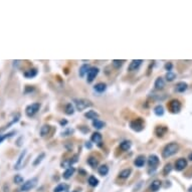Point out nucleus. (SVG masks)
<instances>
[{
	"label": "nucleus",
	"instance_id": "nucleus-29",
	"mask_svg": "<svg viewBox=\"0 0 192 192\" xmlns=\"http://www.w3.org/2000/svg\"><path fill=\"white\" fill-rule=\"evenodd\" d=\"M154 113H155V115L156 116H163L164 114V108H163V106H161V105H158V106H156L155 108H154Z\"/></svg>",
	"mask_w": 192,
	"mask_h": 192
},
{
	"label": "nucleus",
	"instance_id": "nucleus-17",
	"mask_svg": "<svg viewBox=\"0 0 192 192\" xmlns=\"http://www.w3.org/2000/svg\"><path fill=\"white\" fill-rule=\"evenodd\" d=\"M85 117L88 118V119H91V120H98L99 118V114L96 111H92V110H91V111H89L88 113H85Z\"/></svg>",
	"mask_w": 192,
	"mask_h": 192
},
{
	"label": "nucleus",
	"instance_id": "nucleus-40",
	"mask_svg": "<svg viewBox=\"0 0 192 192\" xmlns=\"http://www.w3.org/2000/svg\"><path fill=\"white\" fill-rule=\"evenodd\" d=\"M85 147H87V148H91L92 145L90 144V142H87V144H85Z\"/></svg>",
	"mask_w": 192,
	"mask_h": 192
},
{
	"label": "nucleus",
	"instance_id": "nucleus-5",
	"mask_svg": "<svg viewBox=\"0 0 192 192\" xmlns=\"http://www.w3.org/2000/svg\"><path fill=\"white\" fill-rule=\"evenodd\" d=\"M130 127H131V129L134 130V131L140 132L144 129V121L140 118L136 119V120H134V121H132L131 123H130Z\"/></svg>",
	"mask_w": 192,
	"mask_h": 192
},
{
	"label": "nucleus",
	"instance_id": "nucleus-41",
	"mask_svg": "<svg viewBox=\"0 0 192 192\" xmlns=\"http://www.w3.org/2000/svg\"><path fill=\"white\" fill-rule=\"evenodd\" d=\"M60 124H61V125H64V124H67V121H61V122H60Z\"/></svg>",
	"mask_w": 192,
	"mask_h": 192
},
{
	"label": "nucleus",
	"instance_id": "nucleus-38",
	"mask_svg": "<svg viewBox=\"0 0 192 192\" xmlns=\"http://www.w3.org/2000/svg\"><path fill=\"white\" fill-rule=\"evenodd\" d=\"M171 169H172V166H171V164H167V165L165 166V168H164V174H165V175H167V174L171 171Z\"/></svg>",
	"mask_w": 192,
	"mask_h": 192
},
{
	"label": "nucleus",
	"instance_id": "nucleus-37",
	"mask_svg": "<svg viewBox=\"0 0 192 192\" xmlns=\"http://www.w3.org/2000/svg\"><path fill=\"white\" fill-rule=\"evenodd\" d=\"M14 182L15 184H23V177L20 175H15L14 177Z\"/></svg>",
	"mask_w": 192,
	"mask_h": 192
},
{
	"label": "nucleus",
	"instance_id": "nucleus-7",
	"mask_svg": "<svg viewBox=\"0 0 192 192\" xmlns=\"http://www.w3.org/2000/svg\"><path fill=\"white\" fill-rule=\"evenodd\" d=\"M98 74H99L98 67H91L88 71V78H87L88 83H92L96 78V77L98 75Z\"/></svg>",
	"mask_w": 192,
	"mask_h": 192
},
{
	"label": "nucleus",
	"instance_id": "nucleus-36",
	"mask_svg": "<svg viewBox=\"0 0 192 192\" xmlns=\"http://www.w3.org/2000/svg\"><path fill=\"white\" fill-rule=\"evenodd\" d=\"M123 63H124V60H115L112 61V64H113V67H114L119 68L120 67H122Z\"/></svg>",
	"mask_w": 192,
	"mask_h": 192
},
{
	"label": "nucleus",
	"instance_id": "nucleus-34",
	"mask_svg": "<svg viewBox=\"0 0 192 192\" xmlns=\"http://www.w3.org/2000/svg\"><path fill=\"white\" fill-rule=\"evenodd\" d=\"M165 78H166V81L172 82V81H174V78H176V74L174 73H172V71H168V73L166 74V75H165Z\"/></svg>",
	"mask_w": 192,
	"mask_h": 192
},
{
	"label": "nucleus",
	"instance_id": "nucleus-23",
	"mask_svg": "<svg viewBox=\"0 0 192 192\" xmlns=\"http://www.w3.org/2000/svg\"><path fill=\"white\" fill-rule=\"evenodd\" d=\"M88 164H89V165H90L91 167L96 168V167H97V166L99 165V161H98L97 158H96V157L91 156L90 158L88 159Z\"/></svg>",
	"mask_w": 192,
	"mask_h": 192
},
{
	"label": "nucleus",
	"instance_id": "nucleus-39",
	"mask_svg": "<svg viewBox=\"0 0 192 192\" xmlns=\"http://www.w3.org/2000/svg\"><path fill=\"white\" fill-rule=\"evenodd\" d=\"M172 63H166L165 64V68H166V70L167 71H171V70H172Z\"/></svg>",
	"mask_w": 192,
	"mask_h": 192
},
{
	"label": "nucleus",
	"instance_id": "nucleus-35",
	"mask_svg": "<svg viewBox=\"0 0 192 192\" xmlns=\"http://www.w3.org/2000/svg\"><path fill=\"white\" fill-rule=\"evenodd\" d=\"M44 157H45V154H44V153H42L39 156H37V158H36V159H35V161H34V162H33V166L38 165V164H39V163L42 162V161L43 160Z\"/></svg>",
	"mask_w": 192,
	"mask_h": 192
},
{
	"label": "nucleus",
	"instance_id": "nucleus-11",
	"mask_svg": "<svg viewBox=\"0 0 192 192\" xmlns=\"http://www.w3.org/2000/svg\"><path fill=\"white\" fill-rule=\"evenodd\" d=\"M25 155H26V150H23L22 152L20 153V155H19V157H18V160H17V162L15 163L14 168H15L16 170H18V169H20V168H21L22 161H23V159H24Z\"/></svg>",
	"mask_w": 192,
	"mask_h": 192
},
{
	"label": "nucleus",
	"instance_id": "nucleus-24",
	"mask_svg": "<svg viewBox=\"0 0 192 192\" xmlns=\"http://www.w3.org/2000/svg\"><path fill=\"white\" fill-rule=\"evenodd\" d=\"M131 172H132L131 169H124L120 172L119 176H120V178H122V179H127V178L131 175Z\"/></svg>",
	"mask_w": 192,
	"mask_h": 192
},
{
	"label": "nucleus",
	"instance_id": "nucleus-9",
	"mask_svg": "<svg viewBox=\"0 0 192 192\" xmlns=\"http://www.w3.org/2000/svg\"><path fill=\"white\" fill-rule=\"evenodd\" d=\"M142 63H143L142 60H132V63H130V66H129V71H137L140 67H141Z\"/></svg>",
	"mask_w": 192,
	"mask_h": 192
},
{
	"label": "nucleus",
	"instance_id": "nucleus-25",
	"mask_svg": "<svg viewBox=\"0 0 192 192\" xmlns=\"http://www.w3.org/2000/svg\"><path fill=\"white\" fill-rule=\"evenodd\" d=\"M92 126H94V128L100 130L104 128L106 124L103 121H100V120H95V121H92Z\"/></svg>",
	"mask_w": 192,
	"mask_h": 192
},
{
	"label": "nucleus",
	"instance_id": "nucleus-10",
	"mask_svg": "<svg viewBox=\"0 0 192 192\" xmlns=\"http://www.w3.org/2000/svg\"><path fill=\"white\" fill-rule=\"evenodd\" d=\"M159 164V158L158 156L154 155V154H152V155L149 156L148 158V165L150 167H156L157 165Z\"/></svg>",
	"mask_w": 192,
	"mask_h": 192
},
{
	"label": "nucleus",
	"instance_id": "nucleus-2",
	"mask_svg": "<svg viewBox=\"0 0 192 192\" xmlns=\"http://www.w3.org/2000/svg\"><path fill=\"white\" fill-rule=\"evenodd\" d=\"M74 102L78 111H84L85 109L92 106V103L90 101L85 100V99H74Z\"/></svg>",
	"mask_w": 192,
	"mask_h": 192
},
{
	"label": "nucleus",
	"instance_id": "nucleus-18",
	"mask_svg": "<svg viewBox=\"0 0 192 192\" xmlns=\"http://www.w3.org/2000/svg\"><path fill=\"white\" fill-rule=\"evenodd\" d=\"M23 74H24V77L27 78H34V77H35V75L37 74V70H36V68H31V70L26 71Z\"/></svg>",
	"mask_w": 192,
	"mask_h": 192
},
{
	"label": "nucleus",
	"instance_id": "nucleus-15",
	"mask_svg": "<svg viewBox=\"0 0 192 192\" xmlns=\"http://www.w3.org/2000/svg\"><path fill=\"white\" fill-rule=\"evenodd\" d=\"M74 171H75V169H74V167H70V168H67V169L63 172V177L64 178V179H70V178L74 175Z\"/></svg>",
	"mask_w": 192,
	"mask_h": 192
},
{
	"label": "nucleus",
	"instance_id": "nucleus-22",
	"mask_svg": "<svg viewBox=\"0 0 192 192\" xmlns=\"http://www.w3.org/2000/svg\"><path fill=\"white\" fill-rule=\"evenodd\" d=\"M160 187H161V181L160 180H154L152 182V184H151V190L154 191V192L158 191L160 189Z\"/></svg>",
	"mask_w": 192,
	"mask_h": 192
},
{
	"label": "nucleus",
	"instance_id": "nucleus-44",
	"mask_svg": "<svg viewBox=\"0 0 192 192\" xmlns=\"http://www.w3.org/2000/svg\"><path fill=\"white\" fill-rule=\"evenodd\" d=\"M73 192H78V191H73Z\"/></svg>",
	"mask_w": 192,
	"mask_h": 192
},
{
	"label": "nucleus",
	"instance_id": "nucleus-43",
	"mask_svg": "<svg viewBox=\"0 0 192 192\" xmlns=\"http://www.w3.org/2000/svg\"><path fill=\"white\" fill-rule=\"evenodd\" d=\"M189 192H192V187H190V188H189Z\"/></svg>",
	"mask_w": 192,
	"mask_h": 192
},
{
	"label": "nucleus",
	"instance_id": "nucleus-20",
	"mask_svg": "<svg viewBox=\"0 0 192 192\" xmlns=\"http://www.w3.org/2000/svg\"><path fill=\"white\" fill-rule=\"evenodd\" d=\"M94 89H95L96 92H103L106 91V89H107V85H106V84H104V83H99V84H97V85H95Z\"/></svg>",
	"mask_w": 192,
	"mask_h": 192
},
{
	"label": "nucleus",
	"instance_id": "nucleus-4",
	"mask_svg": "<svg viewBox=\"0 0 192 192\" xmlns=\"http://www.w3.org/2000/svg\"><path fill=\"white\" fill-rule=\"evenodd\" d=\"M37 184V178H31V179L25 181L24 183L22 184V186L20 187V191H28L30 189H32L36 186Z\"/></svg>",
	"mask_w": 192,
	"mask_h": 192
},
{
	"label": "nucleus",
	"instance_id": "nucleus-32",
	"mask_svg": "<svg viewBox=\"0 0 192 192\" xmlns=\"http://www.w3.org/2000/svg\"><path fill=\"white\" fill-rule=\"evenodd\" d=\"M74 113V106L71 104V103H68V104L66 106V114L67 115H73Z\"/></svg>",
	"mask_w": 192,
	"mask_h": 192
},
{
	"label": "nucleus",
	"instance_id": "nucleus-1",
	"mask_svg": "<svg viewBox=\"0 0 192 192\" xmlns=\"http://www.w3.org/2000/svg\"><path fill=\"white\" fill-rule=\"evenodd\" d=\"M179 150V145L177 143H169L168 145L164 147L162 151V156L163 158H169V157L175 155Z\"/></svg>",
	"mask_w": 192,
	"mask_h": 192
},
{
	"label": "nucleus",
	"instance_id": "nucleus-3",
	"mask_svg": "<svg viewBox=\"0 0 192 192\" xmlns=\"http://www.w3.org/2000/svg\"><path fill=\"white\" fill-rule=\"evenodd\" d=\"M40 109V104L39 103H33V104L27 106L25 109V114L27 117H32L39 111Z\"/></svg>",
	"mask_w": 192,
	"mask_h": 192
},
{
	"label": "nucleus",
	"instance_id": "nucleus-30",
	"mask_svg": "<svg viewBox=\"0 0 192 192\" xmlns=\"http://www.w3.org/2000/svg\"><path fill=\"white\" fill-rule=\"evenodd\" d=\"M88 181H89V184H90L91 186H92V187L98 186V184H99V180L95 176H90V177H89Z\"/></svg>",
	"mask_w": 192,
	"mask_h": 192
},
{
	"label": "nucleus",
	"instance_id": "nucleus-19",
	"mask_svg": "<svg viewBox=\"0 0 192 192\" xmlns=\"http://www.w3.org/2000/svg\"><path fill=\"white\" fill-rule=\"evenodd\" d=\"M102 135L100 133H98V132H95L94 134H92V137H91V140L94 143H101V141H102Z\"/></svg>",
	"mask_w": 192,
	"mask_h": 192
},
{
	"label": "nucleus",
	"instance_id": "nucleus-6",
	"mask_svg": "<svg viewBox=\"0 0 192 192\" xmlns=\"http://www.w3.org/2000/svg\"><path fill=\"white\" fill-rule=\"evenodd\" d=\"M169 110L173 114H178L181 110V103L178 100H172L169 103Z\"/></svg>",
	"mask_w": 192,
	"mask_h": 192
},
{
	"label": "nucleus",
	"instance_id": "nucleus-14",
	"mask_svg": "<svg viewBox=\"0 0 192 192\" xmlns=\"http://www.w3.org/2000/svg\"><path fill=\"white\" fill-rule=\"evenodd\" d=\"M154 87H155L156 90H162V89L165 87V82L162 78H158L155 81V84H154Z\"/></svg>",
	"mask_w": 192,
	"mask_h": 192
},
{
	"label": "nucleus",
	"instance_id": "nucleus-27",
	"mask_svg": "<svg viewBox=\"0 0 192 192\" xmlns=\"http://www.w3.org/2000/svg\"><path fill=\"white\" fill-rule=\"evenodd\" d=\"M67 188H68L67 185H66L64 183H60V184L57 185L56 188H54L53 192H63V191H67Z\"/></svg>",
	"mask_w": 192,
	"mask_h": 192
},
{
	"label": "nucleus",
	"instance_id": "nucleus-28",
	"mask_svg": "<svg viewBox=\"0 0 192 192\" xmlns=\"http://www.w3.org/2000/svg\"><path fill=\"white\" fill-rule=\"evenodd\" d=\"M49 132H50V126L49 125H44L40 128V136L42 137L46 136Z\"/></svg>",
	"mask_w": 192,
	"mask_h": 192
},
{
	"label": "nucleus",
	"instance_id": "nucleus-8",
	"mask_svg": "<svg viewBox=\"0 0 192 192\" xmlns=\"http://www.w3.org/2000/svg\"><path fill=\"white\" fill-rule=\"evenodd\" d=\"M186 167H187V160H186V159L180 158V159H178V160L176 161V163H175V169H176L177 171L183 170V169H185Z\"/></svg>",
	"mask_w": 192,
	"mask_h": 192
},
{
	"label": "nucleus",
	"instance_id": "nucleus-33",
	"mask_svg": "<svg viewBox=\"0 0 192 192\" xmlns=\"http://www.w3.org/2000/svg\"><path fill=\"white\" fill-rule=\"evenodd\" d=\"M13 134H15V132H10V133H7V134H0V143L4 141L5 139L10 138Z\"/></svg>",
	"mask_w": 192,
	"mask_h": 192
},
{
	"label": "nucleus",
	"instance_id": "nucleus-12",
	"mask_svg": "<svg viewBox=\"0 0 192 192\" xmlns=\"http://www.w3.org/2000/svg\"><path fill=\"white\" fill-rule=\"evenodd\" d=\"M167 131H168V129L165 126H158L155 129V134L157 135V137H163L167 133Z\"/></svg>",
	"mask_w": 192,
	"mask_h": 192
},
{
	"label": "nucleus",
	"instance_id": "nucleus-16",
	"mask_svg": "<svg viewBox=\"0 0 192 192\" xmlns=\"http://www.w3.org/2000/svg\"><path fill=\"white\" fill-rule=\"evenodd\" d=\"M187 88H188V85H187V84L186 83H184V82H180V83H178L177 85H176V92H185L187 90Z\"/></svg>",
	"mask_w": 192,
	"mask_h": 192
},
{
	"label": "nucleus",
	"instance_id": "nucleus-31",
	"mask_svg": "<svg viewBox=\"0 0 192 192\" xmlns=\"http://www.w3.org/2000/svg\"><path fill=\"white\" fill-rule=\"evenodd\" d=\"M89 70H90L89 64H83V66H82L81 68H80V75H81V77H84L85 74L89 71Z\"/></svg>",
	"mask_w": 192,
	"mask_h": 192
},
{
	"label": "nucleus",
	"instance_id": "nucleus-21",
	"mask_svg": "<svg viewBox=\"0 0 192 192\" xmlns=\"http://www.w3.org/2000/svg\"><path fill=\"white\" fill-rule=\"evenodd\" d=\"M98 172L102 176L107 175V174L109 173V167L107 165H102V166H100L98 168Z\"/></svg>",
	"mask_w": 192,
	"mask_h": 192
},
{
	"label": "nucleus",
	"instance_id": "nucleus-42",
	"mask_svg": "<svg viewBox=\"0 0 192 192\" xmlns=\"http://www.w3.org/2000/svg\"><path fill=\"white\" fill-rule=\"evenodd\" d=\"M189 158H190V160H192V154H190V156H189Z\"/></svg>",
	"mask_w": 192,
	"mask_h": 192
},
{
	"label": "nucleus",
	"instance_id": "nucleus-13",
	"mask_svg": "<svg viewBox=\"0 0 192 192\" xmlns=\"http://www.w3.org/2000/svg\"><path fill=\"white\" fill-rule=\"evenodd\" d=\"M145 163H146V158H145V156H143V155H140L137 157L135 162H134V164H135L137 167H143L145 165Z\"/></svg>",
	"mask_w": 192,
	"mask_h": 192
},
{
	"label": "nucleus",
	"instance_id": "nucleus-26",
	"mask_svg": "<svg viewBox=\"0 0 192 192\" xmlns=\"http://www.w3.org/2000/svg\"><path fill=\"white\" fill-rule=\"evenodd\" d=\"M131 146H132V144L130 141H123L121 144H120V148H121V150L123 151H128L130 148H131Z\"/></svg>",
	"mask_w": 192,
	"mask_h": 192
}]
</instances>
